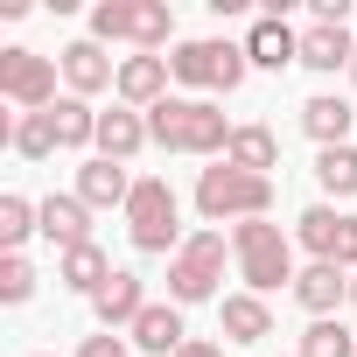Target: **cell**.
<instances>
[{
  "instance_id": "6da1fadb",
  "label": "cell",
  "mask_w": 357,
  "mask_h": 357,
  "mask_svg": "<svg viewBox=\"0 0 357 357\" xmlns=\"http://www.w3.org/2000/svg\"><path fill=\"white\" fill-rule=\"evenodd\" d=\"M147 133H154V147H168V154H218L225 161V147H231V119L211 105V98H161L154 112H147Z\"/></svg>"
},
{
  "instance_id": "7a4b0ae2",
  "label": "cell",
  "mask_w": 357,
  "mask_h": 357,
  "mask_svg": "<svg viewBox=\"0 0 357 357\" xmlns=\"http://www.w3.org/2000/svg\"><path fill=\"white\" fill-rule=\"evenodd\" d=\"M231 259H238V280L245 294H273V287H294V245L273 218H245L231 225Z\"/></svg>"
},
{
  "instance_id": "3957f363",
  "label": "cell",
  "mask_w": 357,
  "mask_h": 357,
  "mask_svg": "<svg viewBox=\"0 0 357 357\" xmlns=\"http://www.w3.org/2000/svg\"><path fill=\"white\" fill-rule=\"evenodd\" d=\"M197 211H204V225H245V218H266V211H273V175H245V168L218 161V168L197 175Z\"/></svg>"
},
{
  "instance_id": "277c9868",
  "label": "cell",
  "mask_w": 357,
  "mask_h": 357,
  "mask_svg": "<svg viewBox=\"0 0 357 357\" xmlns=\"http://www.w3.org/2000/svg\"><path fill=\"white\" fill-rule=\"evenodd\" d=\"M175 36L168 0H98L91 8V43H133V56H154Z\"/></svg>"
},
{
  "instance_id": "5b68a950",
  "label": "cell",
  "mask_w": 357,
  "mask_h": 357,
  "mask_svg": "<svg viewBox=\"0 0 357 357\" xmlns=\"http://www.w3.org/2000/svg\"><path fill=\"white\" fill-rule=\"evenodd\" d=\"M126 231H133V252H183V204L161 175H140L133 197H126Z\"/></svg>"
},
{
  "instance_id": "8992f818",
  "label": "cell",
  "mask_w": 357,
  "mask_h": 357,
  "mask_svg": "<svg viewBox=\"0 0 357 357\" xmlns=\"http://www.w3.org/2000/svg\"><path fill=\"white\" fill-rule=\"evenodd\" d=\"M168 70H175V84H190V91H238L245 70H252V56H245V43L204 36V43H175Z\"/></svg>"
},
{
  "instance_id": "52a82bcc",
  "label": "cell",
  "mask_w": 357,
  "mask_h": 357,
  "mask_svg": "<svg viewBox=\"0 0 357 357\" xmlns=\"http://www.w3.org/2000/svg\"><path fill=\"white\" fill-rule=\"evenodd\" d=\"M225 280V231H190L183 252L168 259V301L190 308V301H211Z\"/></svg>"
},
{
  "instance_id": "ba28073f",
  "label": "cell",
  "mask_w": 357,
  "mask_h": 357,
  "mask_svg": "<svg viewBox=\"0 0 357 357\" xmlns=\"http://www.w3.org/2000/svg\"><path fill=\"white\" fill-rule=\"evenodd\" d=\"M56 56H36V50H0V98L22 105V112H50L56 105Z\"/></svg>"
},
{
  "instance_id": "9c48e42d",
  "label": "cell",
  "mask_w": 357,
  "mask_h": 357,
  "mask_svg": "<svg viewBox=\"0 0 357 357\" xmlns=\"http://www.w3.org/2000/svg\"><path fill=\"white\" fill-rule=\"evenodd\" d=\"M294 238H301L315 259L357 273V218H350V211H336V204H308V211L294 218Z\"/></svg>"
},
{
  "instance_id": "30bf717a",
  "label": "cell",
  "mask_w": 357,
  "mask_h": 357,
  "mask_svg": "<svg viewBox=\"0 0 357 357\" xmlns=\"http://www.w3.org/2000/svg\"><path fill=\"white\" fill-rule=\"evenodd\" d=\"M56 63H63V84H70V98H91V91H105V84H119V63L105 56V43H63L56 50Z\"/></svg>"
},
{
  "instance_id": "8fae6325",
  "label": "cell",
  "mask_w": 357,
  "mask_h": 357,
  "mask_svg": "<svg viewBox=\"0 0 357 357\" xmlns=\"http://www.w3.org/2000/svg\"><path fill=\"white\" fill-rule=\"evenodd\" d=\"M294 301H301L315 322H329V315L350 301V273H343V266H329V259H308V266L294 273Z\"/></svg>"
},
{
  "instance_id": "7c38bea8",
  "label": "cell",
  "mask_w": 357,
  "mask_h": 357,
  "mask_svg": "<svg viewBox=\"0 0 357 357\" xmlns=\"http://www.w3.org/2000/svg\"><path fill=\"white\" fill-rule=\"evenodd\" d=\"M91 315H98V329H112V336H119V329H133V322L147 315V287H140V273H126V266H119V273L91 294Z\"/></svg>"
},
{
  "instance_id": "4fadbf2b",
  "label": "cell",
  "mask_w": 357,
  "mask_h": 357,
  "mask_svg": "<svg viewBox=\"0 0 357 357\" xmlns=\"http://www.w3.org/2000/svg\"><path fill=\"white\" fill-rule=\"evenodd\" d=\"M168 77H175V70H168V56H126L112 91H119V105H133V112H154V105L168 98Z\"/></svg>"
},
{
  "instance_id": "5bb4252c",
  "label": "cell",
  "mask_w": 357,
  "mask_h": 357,
  "mask_svg": "<svg viewBox=\"0 0 357 357\" xmlns=\"http://www.w3.org/2000/svg\"><path fill=\"white\" fill-rule=\"evenodd\" d=\"M126 343H133V350H147V357H175V350L190 343V329H183V308H175V301H147V315L126 329Z\"/></svg>"
},
{
  "instance_id": "9a60e30c",
  "label": "cell",
  "mask_w": 357,
  "mask_h": 357,
  "mask_svg": "<svg viewBox=\"0 0 357 357\" xmlns=\"http://www.w3.org/2000/svg\"><path fill=\"white\" fill-rule=\"evenodd\" d=\"M147 140H154V133H147V112H133V105L98 112V154H105V161H119V168H126Z\"/></svg>"
},
{
  "instance_id": "2e32d148",
  "label": "cell",
  "mask_w": 357,
  "mask_h": 357,
  "mask_svg": "<svg viewBox=\"0 0 357 357\" xmlns=\"http://www.w3.org/2000/svg\"><path fill=\"white\" fill-rule=\"evenodd\" d=\"M43 238H50L56 252L91 245V204H84V197H43Z\"/></svg>"
},
{
  "instance_id": "e0dca14e",
  "label": "cell",
  "mask_w": 357,
  "mask_h": 357,
  "mask_svg": "<svg viewBox=\"0 0 357 357\" xmlns=\"http://www.w3.org/2000/svg\"><path fill=\"white\" fill-rule=\"evenodd\" d=\"M245 56H252L259 70H287V63H301V36H294L280 15H259L252 36H245Z\"/></svg>"
},
{
  "instance_id": "ac0fdd59",
  "label": "cell",
  "mask_w": 357,
  "mask_h": 357,
  "mask_svg": "<svg viewBox=\"0 0 357 357\" xmlns=\"http://www.w3.org/2000/svg\"><path fill=\"white\" fill-rule=\"evenodd\" d=\"M77 197L91 204V211H126V197H133V175L119 168V161H105V154H91L84 168H77Z\"/></svg>"
},
{
  "instance_id": "d6986e66",
  "label": "cell",
  "mask_w": 357,
  "mask_h": 357,
  "mask_svg": "<svg viewBox=\"0 0 357 357\" xmlns=\"http://www.w3.org/2000/svg\"><path fill=\"white\" fill-rule=\"evenodd\" d=\"M218 329H225L231 343H259V336H273V308H266V294H225V301H218Z\"/></svg>"
},
{
  "instance_id": "ffe728a7",
  "label": "cell",
  "mask_w": 357,
  "mask_h": 357,
  "mask_svg": "<svg viewBox=\"0 0 357 357\" xmlns=\"http://www.w3.org/2000/svg\"><path fill=\"white\" fill-rule=\"evenodd\" d=\"M350 56H357V36H350V29H322V22L301 29V63H308V70L329 77V70H350Z\"/></svg>"
},
{
  "instance_id": "44dd1931",
  "label": "cell",
  "mask_w": 357,
  "mask_h": 357,
  "mask_svg": "<svg viewBox=\"0 0 357 357\" xmlns=\"http://www.w3.org/2000/svg\"><path fill=\"white\" fill-rule=\"evenodd\" d=\"M350 119H357L350 98H329V91L301 105V133H308L315 147H350Z\"/></svg>"
},
{
  "instance_id": "7402d4cb",
  "label": "cell",
  "mask_w": 357,
  "mask_h": 357,
  "mask_svg": "<svg viewBox=\"0 0 357 357\" xmlns=\"http://www.w3.org/2000/svg\"><path fill=\"white\" fill-rule=\"evenodd\" d=\"M225 161H231V168H245V175L280 168V140H273V126H238V133H231V147H225Z\"/></svg>"
},
{
  "instance_id": "603a6c76",
  "label": "cell",
  "mask_w": 357,
  "mask_h": 357,
  "mask_svg": "<svg viewBox=\"0 0 357 357\" xmlns=\"http://www.w3.org/2000/svg\"><path fill=\"white\" fill-rule=\"evenodd\" d=\"M112 273H119V266H112L98 245H77V252H63V259H56V280H63L70 294H98Z\"/></svg>"
},
{
  "instance_id": "cb8c5ba5",
  "label": "cell",
  "mask_w": 357,
  "mask_h": 357,
  "mask_svg": "<svg viewBox=\"0 0 357 357\" xmlns=\"http://www.w3.org/2000/svg\"><path fill=\"white\" fill-rule=\"evenodd\" d=\"M8 147H15L22 161H50L63 140H56V119H50V112H22V119H15V133H8Z\"/></svg>"
},
{
  "instance_id": "d4e9b609",
  "label": "cell",
  "mask_w": 357,
  "mask_h": 357,
  "mask_svg": "<svg viewBox=\"0 0 357 357\" xmlns=\"http://www.w3.org/2000/svg\"><path fill=\"white\" fill-rule=\"evenodd\" d=\"M315 183H322V197H357V147H322L315 154Z\"/></svg>"
},
{
  "instance_id": "484cf974",
  "label": "cell",
  "mask_w": 357,
  "mask_h": 357,
  "mask_svg": "<svg viewBox=\"0 0 357 357\" xmlns=\"http://www.w3.org/2000/svg\"><path fill=\"white\" fill-rule=\"evenodd\" d=\"M50 119H56V140H63V147H98V112H91L84 98H56Z\"/></svg>"
},
{
  "instance_id": "4316f807",
  "label": "cell",
  "mask_w": 357,
  "mask_h": 357,
  "mask_svg": "<svg viewBox=\"0 0 357 357\" xmlns=\"http://www.w3.org/2000/svg\"><path fill=\"white\" fill-rule=\"evenodd\" d=\"M29 231H43V204H29V197H0V245L22 252Z\"/></svg>"
},
{
  "instance_id": "83f0119b",
  "label": "cell",
  "mask_w": 357,
  "mask_h": 357,
  "mask_svg": "<svg viewBox=\"0 0 357 357\" xmlns=\"http://www.w3.org/2000/svg\"><path fill=\"white\" fill-rule=\"evenodd\" d=\"M301 357H357V336L329 315V322H308V336H301Z\"/></svg>"
},
{
  "instance_id": "f1b7e54d",
  "label": "cell",
  "mask_w": 357,
  "mask_h": 357,
  "mask_svg": "<svg viewBox=\"0 0 357 357\" xmlns=\"http://www.w3.org/2000/svg\"><path fill=\"white\" fill-rule=\"evenodd\" d=\"M36 294V266L22 259V252H8V259H0V301H8V308H22Z\"/></svg>"
},
{
  "instance_id": "f546056e",
  "label": "cell",
  "mask_w": 357,
  "mask_h": 357,
  "mask_svg": "<svg viewBox=\"0 0 357 357\" xmlns=\"http://www.w3.org/2000/svg\"><path fill=\"white\" fill-rule=\"evenodd\" d=\"M77 357H126V336L98 329V336H84V343H77Z\"/></svg>"
},
{
  "instance_id": "4dcf8cb0",
  "label": "cell",
  "mask_w": 357,
  "mask_h": 357,
  "mask_svg": "<svg viewBox=\"0 0 357 357\" xmlns=\"http://www.w3.org/2000/svg\"><path fill=\"white\" fill-rule=\"evenodd\" d=\"M175 357H225V350H218V343H204V336H190V343L175 350Z\"/></svg>"
},
{
  "instance_id": "1f68e13d",
  "label": "cell",
  "mask_w": 357,
  "mask_h": 357,
  "mask_svg": "<svg viewBox=\"0 0 357 357\" xmlns=\"http://www.w3.org/2000/svg\"><path fill=\"white\" fill-rule=\"evenodd\" d=\"M350 308H357V273H350Z\"/></svg>"
},
{
  "instance_id": "d6a6232c",
  "label": "cell",
  "mask_w": 357,
  "mask_h": 357,
  "mask_svg": "<svg viewBox=\"0 0 357 357\" xmlns=\"http://www.w3.org/2000/svg\"><path fill=\"white\" fill-rule=\"evenodd\" d=\"M350 84H357V56H350Z\"/></svg>"
}]
</instances>
